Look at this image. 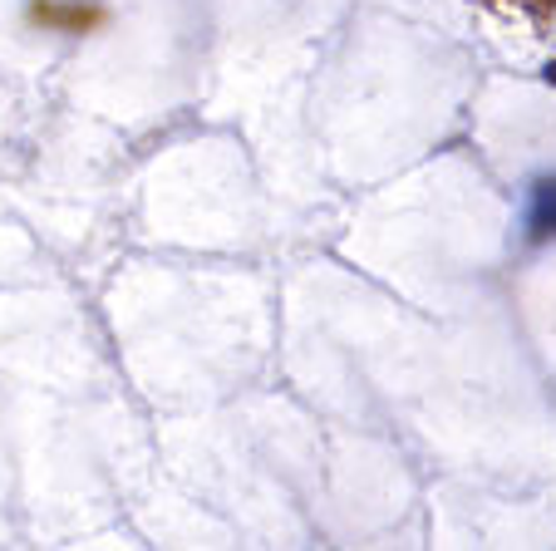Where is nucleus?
<instances>
[{
	"label": "nucleus",
	"instance_id": "4",
	"mask_svg": "<svg viewBox=\"0 0 556 551\" xmlns=\"http://www.w3.org/2000/svg\"><path fill=\"white\" fill-rule=\"evenodd\" d=\"M546 79H552V84H556V60H552V64H546Z\"/></svg>",
	"mask_w": 556,
	"mask_h": 551
},
{
	"label": "nucleus",
	"instance_id": "1",
	"mask_svg": "<svg viewBox=\"0 0 556 551\" xmlns=\"http://www.w3.org/2000/svg\"><path fill=\"white\" fill-rule=\"evenodd\" d=\"M532 237H556V177L536 183V202H532Z\"/></svg>",
	"mask_w": 556,
	"mask_h": 551
},
{
	"label": "nucleus",
	"instance_id": "2",
	"mask_svg": "<svg viewBox=\"0 0 556 551\" xmlns=\"http://www.w3.org/2000/svg\"><path fill=\"white\" fill-rule=\"evenodd\" d=\"M35 21H45V25H99V11H79V5H35Z\"/></svg>",
	"mask_w": 556,
	"mask_h": 551
},
{
	"label": "nucleus",
	"instance_id": "3",
	"mask_svg": "<svg viewBox=\"0 0 556 551\" xmlns=\"http://www.w3.org/2000/svg\"><path fill=\"white\" fill-rule=\"evenodd\" d=\"M493 5H503V11H513V15H532V21L556 11V0H493Z\"/></svg>",
	"mask_w": 556,
	"mask_h": 551
}]
</instances>
